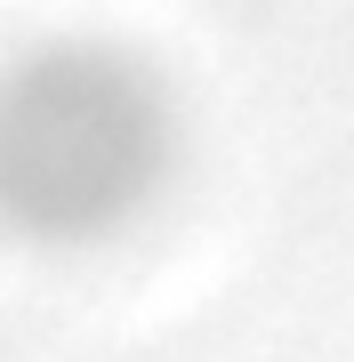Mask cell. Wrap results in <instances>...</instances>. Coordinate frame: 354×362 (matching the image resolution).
Instances as JSON below:
<instances>
[{"label": "cell", "mask_w": 354, "mask_h": 362, "mask_svg": "<svg viewBox=\"0 0 354 362\" xmlns=\"http://www.w3.org/2000/svg\"><path fill=\"white\" fill-rule=\"evenodd\" d=\"M194 121L161 57L113 33H33L0 49V242L97 258L145 233L185 185Z\"/></svg>", "instance_id": "obj_1"}]
</instances>
